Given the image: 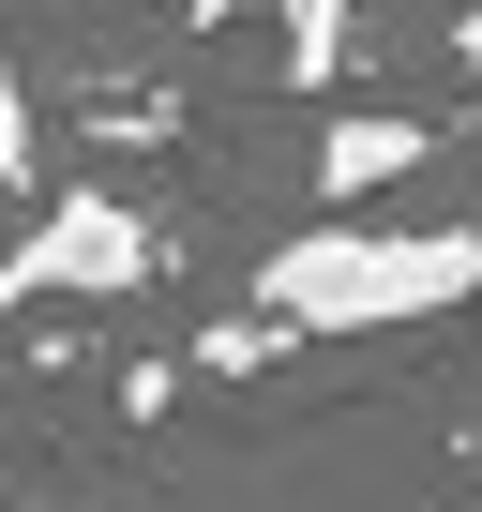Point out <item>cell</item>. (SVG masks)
<instances>
[{"label":"cell","instance_id":"cell-1","mask_svg":"<svg viewBox=\"0 0 482 512\" xmlns=\"http://www.w3.org/2000/svg\"><path fill=\"white\" fill-rule=\"evenodd\" d=\"M452 302H482V226H362V211H332V226H302V241L257 256V317L302 332V347L422 332Z\"/></svg>","mask_w":482,"mask_h":512},{"label":"cell","instance_id":"cell-2","mask_svg":"<svg viewBox=\"0 0 482 512\" xmlns=\"http://www.w3.org/2000/svg\"><path fill=\"white\" fill-rule=\"evenodd\" d=\"M151 287V211L106 181H46L31 226L0 241V317L16 302H136Z\"/></svg>","mask_w":482,"mask_h":512},{"label":"cell","instance_id":"cell-3","mask_svg":"<svg viewBox=\"0 0 482 512\" xmlns=\"http://www.w3.org/2000/svg\"><path fill=\"white\" fill-rule=\"evenodd\" d=\"M407 166H437V121H407V106H347V121H317V196H332V211L392 196Z\"/></svg>","mask_w":482,"mask_h":512},{"label":"cell","instance_id":"cell-4","mask_svg":"<svg viewBox=\"0 0 482 512\" xmlns=\"http://www.w3.org/2000/svg\"><path fill=\"white\" fill-rule=\"evenodd\" d=\"M0 196H46V106H31L16 46H0Z\"/></svg>","mask_w":482,"mask_h":512},{"label":"cell","instance_id":"cell-5","mask_svg":"<svg viewBox=\"0 0 482 512\" xmlns=\"http://www.w3.org/2000/svg\"><path fill=\"white\" fill-rule=\"evenodd\" d=\"M287 347H302V332H272L257 302H241V317H211V332H196V377H257V362H287Z\"/></svg>","mask_w":482,"mask_h":512},{"label":"cell","instance_id":"cell-6","mask_svg":"<svg viewBox=\"0 0 482 512\" xmlns=\"http://www.w3.org/2000/svg\"><path fill=\"white\" fill-rule=\"evenodd\" d=\"M181 16H211V0H181Z\"/></svg>","mask_w":482,"mask_h":512}]
</instances>
